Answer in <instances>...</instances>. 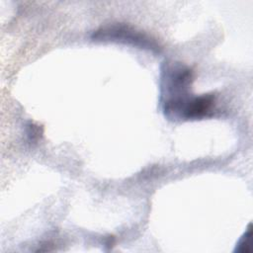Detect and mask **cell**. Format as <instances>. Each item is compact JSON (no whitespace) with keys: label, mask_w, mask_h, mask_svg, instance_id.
<instances>
[{"label":"cell","mask_w":253,"mask_h":253,"mask_svg":"<svg viewBox=\"0 0 253 253\" xmlns=\"http://www.w3.org/2000/svg\"><path fill=\"white\" fill-rule=\"evenodd\" d=\"M192 70L180 62H165L161 72V104L171 120H197L210 115L214 96H192Z\"/></svg>","instance_id":"6da1fadb"},{"label":"cell","mask_w":253,"mask_h":253,"mask_svg":"<svg viewBox=\"0 0 253 253\" xmlns=\"http://www.w3.org/2000/svg\"><path fill=\"white\" fill-rule=\"evenodd\" d=\"M92 38L96 41L120 42L139 46L141 48H148L153 50H157L159 48L157 43L145 35L136 32L135 30L126 25L122 24H115L103 27L96 31Z\"/></svg>","instance_id":"7a4b0ae2"},{"label":"cell","mask_w":253,"mask_h":253,"mask_svg":"<svg viewBox=\"0 0 253 253\" xmlns=\"http://www.w3.org/2000/svg\"><path fill=\"white\" fill-rule=\"evenodd\" d=\"M251 237H252V229H251V223L248 225L246 231L241 236L239 241L236 244L235 252L240 253H249L251 252Z\"/></svg>","instance_id":"3957f363"}]
</instances>
